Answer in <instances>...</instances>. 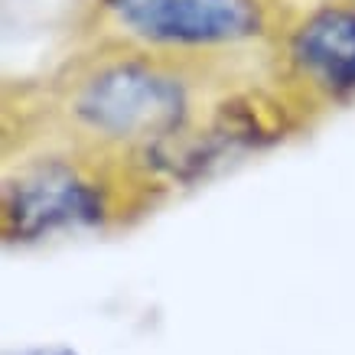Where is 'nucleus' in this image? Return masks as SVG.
<instances>
[{"label": "nucleus", "mask_w": 355, "mask_h": 355, "mask_svg": "<svg viewBox=\"0 0 355 355\" xmlns=\"http://www.w3.org/2000/svg\"><path fill=\"white\" fill-rule=\"evenodd\" d=\"M320 0H69V49H134L196 65L274 69Z\"/></svg>", "instance_id": "nucleus-1"}, {"label": "nucleus", "mask_w": 355, "mask_h": 355, "mask_svg": "<svg viewBox=\"0 0 355 355\" xmlns=\"http://www.w3.org/2000/svg\"><path fill=\"white\" fill-rule=\"evenodd\" d=\"M274 78L303 118L355 95V7L320 0L274 59Z\"/></svg>", "instance_id": "nucleus-3"}, {"label": "nucleus", "mask_w": 355, "mask_h": 355, "mask_svg": "<svg viewBox=\"0 0 355 355\" xmlns=\"http://www.w3.org/2000/svg\"><path fill=\"white\" fill-rule=\"evenodd\" d=\"M163 189L157 180L72 147H26L7 157L3 232L7 238H43L59 228L95 225Z\"/></svg>", "instance_id": "nucleus-2"}]
</instances>
